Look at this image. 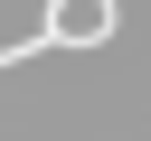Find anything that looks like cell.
I'll use <instances>...</instances> for the list:
<instances>
[{
    "mask_svg": "<svg viewBox=\"0 0 151 141\" xmlns=\"http://www.w3.org/2000/svg\"><path fill=\"white\" fill-rule=\"evenodd\" d=\"M38 38H47V47H66V38H76V47H104V38H113V0H47V28H38Z\"/></svg>",
    "mask_w": 151,
    "mask_h": 141,
    "instance_id": "1",
    "label": "cell"
}]
</instances>
